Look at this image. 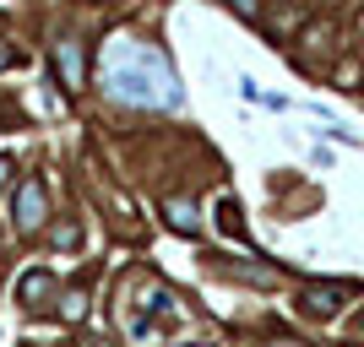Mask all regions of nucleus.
Masks as SVG:
<instances>
[{
  "instance_id": "nucleus-10",
  "label": "nucleus",
  "mask_w": 364,
  "mask_h": 347,
  "mask_svg": "<svg viewBox=\"0 0 364 347\" xmlns=\"http://www.w3.org/2000/svg\"><path fill=\"white\" fill-rule=\"evenodd\" d=\"M6 65H16V49L11 44H0V71H6Z\"/></svg>"
},
{
  "instance_id": "nucleus-7",
  "label": "nucleus",
  "mask_w": 364,
  "mask_h": 347,
  "mask_svg": "<svg viewBox=\"0 0 364 347\" xmlns=\"http://www.w3.org/2000/svg\"><path fill=\"white\" fill-rule=\"evenodd\" d=\"M218 228H223V233H234V239L245 233V228H240V206H234V201H218Z\"/></svg>"
},
{
  "instance_id": "nucleus-11",
  "label": "nucleus",
  "mask_w": 364,
  "mask_h": 347,
  "mask_svg": "<svg viewBox=\"0 0 364 347\" xmlns=\"http://www.w3.org/2000/svg\"><path fill=\"white\" fill-rule=\"evenodd\" d=\"M234 11H245V16H256V0H228Z\"/></svg>"
},
{
  "instance_id": "nucleus-13",
  "label": "nucleus",
  "mask_w": 364,
  "mask_h": 347,
  "mask_svg": "<svg viewBox=\"0 0 364 347\" xmlns=\"http://www.w3.org/2000/svg\"><path fill=\"white\" fill-rule=\"evenodd\" d=\"M277 347H304V342H277Z\"/></svg>"
},
{
  "instance_id": "nucleus-8",
  "label": "nucleus",
  "mask_w": 364,
  "mask_h": 347,
  "mask_svg": "<svg viewBox=\"0 0 364 347\" xmlns=\"http://www.w3.org/2000/svg\"><path fill=\"white\" fill-rule=\"evenodd\" d=\"M82 309H87V293H82V287H71V293L60 299V315H65V320H82Z\"/></svg>"
},
{
  "instance_id": "nucleus-3",
  "label": "nucleus",
  "mask_w": 364,
  "mask_h": 347,
  "mask_svg": "<svg viewBox=\"0 0 364 347\" xmlns=\"http://www.w3.org/2000/svg\"><path fill=\"white\" fill-rule=\"evenodd\" d=\"M55 76H60V87L76 92L87 82V55H82V38H60L55 44Z\"/></svg>"
},
{
  "instance_id": "nucleus-9",
  "label": "nucleus",
  "mask_w": 364,
  "mask_h": 347,
  "mask_svg": "<svg viewBox=\"0 0 364 347\" xmlns=\"http://www.w3.org/2000/svg\"><path fill=\"white\" fill-rule=\"evenodd\" d=\"M76 347H114V342H104V336H92V331H82V336H76Z\"/></svg>"
},
{
  "instance_id": "nucleus-4",
  "label": "nucleus",
  "mask_w": 364,
  "mask_h": 347,
  "mask_svg": "<svg viewBox=\"0 0 364 347\" xmlns=\"http://www.w3.org/2000/svg\"><path fill=\"white\" fill-rule=\"evenodd\" d=\"M16 299H22V309H28V315H49V299H55V277H49V272H28L22 282H16Z\"/></svg>"
},
{
  "instance_id": "nucleus-2",
  "label": "nucleus",
  "mask_w": 364,
  "mask_h": 347,
  "mask_svg": "<svg viewBox=\"0 0 364 347\" xmlns=\"http://www.w3.org/2000/svg\"><path fill=\"white\" fill-rule=\"evenodd\" d=\"M11 223H16V233H38V228L49 223V190H44V180H22V184H16Z\"/></svg>"
},
{
  "instance_id": "nucleus-6",
  "label": "nucleus",
  "mask_w": 364,
  "mask_h": 347,
  "mask_svg": "<svg viewBox=\"0 0 364 347\" xmlns=\"http://www.w3.org/2000/svg\"><path fill=\"white\" fill-rule=\"evenodd\" d=\"M164 217H168V228H174V233H201V217H196V206H191V201H168Z\"/></svg>"
},
{
  "instance_id": "nucleus-1",
  "label": "nucleus",
  "mask_w": 364,
  "mask_h": 347,
  "mask_svg": "<svg viewBox=\"0 0 364 347\" xmlns=\"http://www.w3.org/2000/svg\"><path fill=\"white\" fill-rule=\"evenodd\" d=\"M98 76L114 104L131 109H180V76L168 65L164 49L141 44V38H109L98 55Z\"/></svg>"
},
{
  "instance_id": "nucleus-5",
  "label": "nucleus",
  "mask_w": 364,
  "mask_h": 347,
  "mask_svg": "<svg viewBox=\"0 0 364 347\" xmlns=\"http://www.w3.org/2000/svg\"><path fill=\"white\" fill-rule=\"evenodd\" d=\"M343 299H348V293L332 287V282H304L299 287V309H304V315H337Z\"/></svg>"
},
{
  "instance_id": "nucleus-12",
  "label": "nucleus",
  "mask_w": 364,
  "mask_h": 347,
  "mask_svg": "<svg viewBox=\"0 0 364 347\" xmlns=\"http://www.w3.org/2000/svg\"><path fill=\"white\" fill-rule=\"evenodd\" d=\"M11 180V158H0V184Z\"/></svg>"
}]
</instances>
